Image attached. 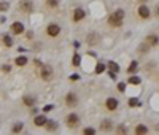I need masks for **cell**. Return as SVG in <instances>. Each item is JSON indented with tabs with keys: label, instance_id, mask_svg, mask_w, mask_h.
Masks as SVG:
<instances>
[{
	"label": "cell",
	"instance_id": "obj_16",
	"mask_svg": "<svg viewBox=\"0 0 159 135\" xmlns=\"http://www.w3.org/2000/svg\"><path fill=\"white\" fill-rule=\"evenodd\" d=\"M3 45H5L6 48H11V46H13V38L10 35H5L3 37Z\"/></svg>",
	"mask_w": 159,
	"mask_h": 135
},
{
	"label": "cell",
	"instance_id": "obj_8",
	"mask_svg": "<svg viewBox=\"0 0 159 135\" xmlns=\"http://www.w3.org/2000/svg\"><path fill=\"white\" fill-rule=\"evenodd\" d=\"M11 32H13L14 35H21V33L24 32V24H22V22H13V26H11Z\"/></svg>",
	"mask_w": 159,
	"mask_h": 135
},
{
	"label": "cell",
	"instance_id": "obj_1",
	"mask_svg": "<svg viewBox=\"0 0 159 135\" xmlns=\"http://www.w3.org/2000/svg\"><path fill=\"white\" fill-rule=\"evenodd\" d=\"M123 19H124V11L123 10H116L113 14L108 16V24L111 27H121L123 26Z\"/></svg>",
	"mask_w": 159,
	"mask_h": 135
},
{
	"label": "cell",
	"instance_id": "obj_6",
	"mask_svg": "<svg viewBox=\"0 0 159 135\" xmlns=\"http://www.w3.org/2000/svg\"><path fill=\"white\" fill-rule=\"evenodd\" d=\"M138 16H140L142 19H148L150 16H151V11H150V8L148 6H145V5H140L138 6Z\"/></svg>",
	"mask_w": 159,
	"mask_h": 135
},
{
	"label": "cell",
	"instance_id": "obj_10",
	"mask_svg": "<svg viewBox=\"0 0 159 135\" xmlns=\"http://www.w3.org/2000/svg\"><path fill=\"white\" fill-rule=\"evenodd\" d=\"M84 16H86V13H84V10H81V8H76L75 11H73V21H75V22L84 19Z\"/></svg>",
	"mask_w": 159,
	"mask_h": 135
},
{
	"label": "cell",
	"instance_id": "obj_14",
	"mask_svg": "<svg viewBox=\"0 0 159 135\" xmlns=\"http://www.w3.org/2000/svg\"><path fill=\"white\" fill-rule=\"evenodd\" d=\"M14 64H16L18 67H24V65L27 64V57H26V56H19V57H16V59H14Z\"/></svg>",
	"mask_w": 159,
	"mask_h": 135
},
{
	"label": "cell",
	"instance_id": "obj_25",
	"mask_svg": "<svg viewBox=\"0 0 159 135\" xmlns=\"http://www.w3.org/2000/svg\"><path fill=\"white\" fill-rule=\"evenodd\" d=\"M46 3H48V6H51V8H56V6L59 5V0H46Z\"/></svg>",
	"mask_w": 159,
	"mask_h": 135
},
{
	"label": "cell",
	"instance_id": "obj_3",
	"mask_svg": "<svg viewBox=\"0 0 159 135\" xmlns=\"http://www.w3.org/2000/svg\"><path fill=\"white\" fill-rule=\"evenodd\" d=\"M78 122H80V118L76 113H70L67 116V119H65V124H67L68 129H75V127L78 126Z\"/></svg>",
	"mask_w": 159,
	"mask_h": 135
},
{
	"label": "cell",
	"instance_id": "obj_18",
	"mask_svg": "<svg viewBox=\"0 0 159 135\" xmlns=\"http://www.w3.org/2000/svg\"><path fill=\"white\" fill-rule=\"evenodd\" d=\"M22 127H24V126H22V122H18V124H14L13 127H11V132H13V134H19L22 130Z\"/></svg>",
	"mask_w": 159,
	"mask_h": 135
},
{
	"label": "cell",
	"instance_id": "obj_20",
	"mask_svg": "<svg viewBox=\"0 0 159 135\" xmlns=\"http://www.w3.org/2000/svg\"><path fill=\"white\" fill-rule=\"evenodd\" d=\"M146 41H148L150 46H156V45H158V37H156V35H150Z\"/></svg>",
	"mask_w": 159,
	"mask_h": 135
},
{
	"label": "cell",
	"instance_id": "obj_28",
	"mask_svg": "<svg viewBox=\"0 0 159 135\" xmlns=\"http://www.w3.org/2000/svg\"><path fill=\"white\" fill-rule=\"evenodd\" d=\"M116 132H118V134H126V132H127L126 126H118V129H116Z\"/></svg>",
	"mask_w": 159,
	"mask_h": 135
},
{
	"label": "cell",
	"instance_id": "obj_13",
	"mask_svg": "<svg viewBox=\"0 0 159 135\" xmlns=\"http://www.w3.org/2000/svg\"><path fill=\"white\" fill-rule=\"evenodd\" d=\"M45 126H46V130H48V132H54V130L57 129V124H56V122H54V121H48V119H46Z\"/></svg>",
	"mask_w": 159,
	"mask_h": 135
},
{
	"label": "cell",
	"instance_id": "obj_33",
	"mask_svg": "<svg viewBox=\"0 0 159 135\" xmlns=\"http://www.w3.org/2000/svg\"><path fill=\"white\" fill-rule=\"evenodd\" d=\"M108 76H110L111 80H116V73H115V72H111V70H110V73H108Z\"/></svg>",
	"mask_w": 159,
	"mask_h": 135
},
{
	"label": "cell",
	"instance_id": "obj_32",
	"mask_svg": "<svg viewBox=\"0 0 159 135\" xmlns=\"http://www.w3.org/2000/svg\"><path fill=\"white\" fill-rule=\"evenodd\" d=\"M53 110V105H46L45 108H43V111H45V113H48V111H51Z\"/></svg>",
	"mask_w": 159,
	"mask_h": 135
},
{
	"label": "cell",
	"instance_id": "obj_34",
	"mask_svg": "<svg viewBox=\"0 0 159 135\" xmlns=\"http://www.w3.org/2000/svg\"><path fill=\"white\" fill-rule=\"evenodd\" d=\"M3 72H10V65H5V67H3Z\"/></svg>",
	"mask_w": 159,
	"mask_h": 135
},
{
	"label": "cell",
	"instance_id": "obj_15",
	"mask_svg": "<svg viewBox=\"0 0 159 135\" xmlns=\"http://www.w3.org/2000/svg\"><path fill=\"white\" fill-rule=\"evenodd\" d=\"M35 102H37V99L34 97V95H26V97H24V103L27 107H32Z\"/></svg>",
	"mask_w": 159,
	"mask_h": 135
},
{
	"label": "cell",
	"instance_id": "obj_2",
	"mask_svg": "<svg viewBox=\"0 0 159 135\" xmlns=\"http://www.w3.org/2000/svg\"><path fill=\"white\" fill-rule=\"evenodd\" d=\"M40 67H41V72H40L41 80L49 81V80L53 78V68H51V65H43V64H41Z\"/></svg>",
	"mask_w": 159,
	"mask_h": 135
},
{
	"label": "cell",
	"instance_id": "obj_19",
	"mask_svg": "<svg viewBox=\"0 0 159 135\" xmlns=\"http://www.w3.org/2000/svg\"><path fill=\"white\" fill-rule=\"evenodd\" d=\"M137 68H138V62H135V60H134V62H130V65L127 67V73H134Z\"/></svg>",
	"mask_w": 159,
	"mask_h": 135
},
{
	"label": "cell",
	"instance_id": "obj_17",
	"mask_svg": "<svg viewBox=\"0 0 159 135\" xmlns=\"http://www.w3.org/2000/svg\"><path fill=\"white\" fill-rule=\"evenodd\" d=\"M80 64H81V56H80V54H75L73 59H72V65H73V67H78Z\"/></svg>",
	"mask_w": 159,
	"mask_h": 135
},
{
	"label": "cell",
	"instance_id": "obj_27",
	"mask_svg": "<svg viewBox=\"0 0 159 135\" xmlns=\"http://www.w3.org/2000/svg\"><path fill=\"white\" fill-rule=\"evenodd\" d=\"M129 105H130V107H138V105H140V102H138V99L132 97V99L129 100Z\"/></svg>",
	"mask_w": 159,
	"mask_h": 135
},
{
	"label": "cell",
	"instance_id": "obj_35",
	"mask_svg": "<svg viewBox=\"0 0 159 135\" xmlns=\"http://www.w3.org/2000/svg\"><path fill=\"white\" fill-rule=\"evenodd\" d=\"M142 2H145V0H142Z\"/></svg>",
	"mask_w": 159,
	"mask_h": 135
},
{
	"label": "cell",
	"instance_id": "obj_26",
	"mask_svg": "<svg viewBox=\"0 0 159 135\" xmlns=\"http://www.w3.org/2000/svg\"><path fill=\"white\" fill-rule=\"evenodd\" d=\"M10 8V3L8 2H0V11H6Z\"/></svg>",
	"mask_w": 159,
	"mask_h": 135
},
{
	"label": "cell",
	"instance_id": "obj_11",
	"mask_svg": "<svg viewBox=\"0 0 159 135\" xmlns=\"http://www.w3.org/2000/svg\"><path fill=\"white\" fill-rule=\"evenodd\" d=\"M45 122H46V116H45V114H38V116L34 118V124L38 126V127L45 126Z\"/></svg>",
	"mask_w": 159,
	"mask_h": 135
},
{
	"label": "cell",
	"instance_id": "obj_5",
	"mask_svg": "<svg viewBox=\"0 0 159 135\" xmlns=\"http://www.w3.org/2000/svg\"><path fill=\"white\" fill-rule=\"evenodd\" d=\"M46 33H48L51 38H54V37H57L61 33V27L57 24H49L48 27H46Z\"/></svg>",
	"mask_w": 159,
	"mask_h": 135
},
{
	"label": "cell",
	"instance_id": "obj_9",
	"mask_svg": "<svg viewBox=\"0 0 159 135\" xmlns=\"http://www.w3.org/2000/svg\"><path fill=\"white\" fill-rule=\"evenodd\" d=\"M21 8L26 11V13H32L34 11V3L32 0H22L21 2Z\"/></svg>",
	"mask_w": 159,
	"mask_h": 135
},
{
	"label": "cell",
	"instance_id": "obj_7",
	"mask_svg": "<svg viewBox=\"0 0 159 135\" xmlns=\"http://www.w3.org/2000/svg\"><path fill=\"white\" fill-rule=\"evenodd\" d=\"M118 100L116 99H113V97H108L107 100H105V107H107V110H110V111H115L116 108H118Z\"/></svg>",
	"mask_w": 159,
	"mask_h": 135
},
{
	"label": "cell",
	"instance_id": "obj_24",
	"mask_svg": "<svg viewBox=\"0 0 159 135\" xmlns=\"http://www.w3.org/2000/svg\"><path fill=\"white\" fill-rule=\"evenodd\" d=\"M108 67H110V70H111V72H115V73H118V72H119V65L116 64V62H108Z\"/></svg>",
	"mask_w": 159,
	"mask_h": 135
},
{
	"label": "cell",
	"instance_id": "obj_22",
	"mask_svg": "<svg viewBox=\"0 0 159 135\" xmlns=\"http://www.w3.org/2000/svg\"><path fill=\"white\" fill-rule=\"evenodd\" d=\"M146 132H148V129H146V126H143V124H138L137 129H135V134H146Z\"/></svg>",
	"mask_w": 159,
	"mask_h": 135
},
{
	"label": "cell",
	"instance_id": "obj_29",
	"mask_svg": "<svg viewBox=\"0 0 159 135\" xmlns=\"http://www.w3.org/2000/svg\"><path fill=\"white\" fill-rule=\"evenodd\" d=\"M118 91H119V92H124V91H126V83H119V84H118Z\"/></svg>",
	"mask_w": 159,
	"mask_h": 135
},
{
	"label": "cell",
	"instance_id": "obj_12",
	"mask_svg": "<svg viewBox=\"0 0 159 135\" xmlns=\"http://www.w3.org/2000/svg\"><path fill=\"white\" fill-rule=\"evenodd\" d=\"M111 127H113V124H111V121H108V119H105V121L100 122V129H102L103 132H110Z\"/></svg>",
	"mask_w": 159,
	"mask_h": 135
},
{
	"label": "cell",
	"instance_id": "obj_30",
	"mask_svg": "<svg viewBox=\"0 0 159 135\" xmlns=\"http://www.w3.org/2000/svg\"><path fill=\"white\" fill-rule=\"evenodd\" d=\"M83 134H86V135H88V134H91V135H92V134H96V129L89 127V129H84V130H83Z\"/></svg>",
	"mask_w": 159,
	"mask_h": 135
},
{
	"label": "cell",
	"instance_id": "obj_4",
	"mask_svg": "<svg viewBox=\"0 0 159 135\" xmlns=\"http://www.w3.org/2000/svg\"><path fill=\"white\" fill-rule=\"evenodd\" d=\"M76 103H78V95L75 94V92H68L67 95H65V105L67 107H76Z\"/></svg>",
	"mask_w": 159,
	"mask_h": 135
},
{
	"label": "cell",
	"instance_id": "obj_23",
	"mask_svg": "<svg viewBox=\"0 0 159 135\" xmlns=\"http://www.w3.org/2000/svg\"><path fill=\"white\" fill-rule=\"evenodd\" d=\"M140 76H130L129 80H127V83L129 84H140Z\"/></svg>",
	"mask_w": 159,
	"mask_h": 135
},
{
	"label": "cell",
	"instance_id": "obj_31",
	"mask_svg": "<svg viewBox=\"0 0 159 135\" xmlns=\"http://www.w3.org/2000/svg\"><path fill=\"white\" fill-rule=\"evenodd\" d=\"M78 80H80L78 73H73V75H70V81H78Z\"/></svg>",
	"mask_w": 159,
	"mask_h": 135
},
{
	"label": "cell",
	"instance_id": "obj_21",
	"mask_svg": "<svg viewBox=\"0 0 159 135\" xmlns=\"http://www.w3.org/2000/svg\"><path fill=\"white\" fill-rule=\"evenodd\" d=\"M103 72H105V64L99 62L97 65H96V73H97V75H100V73H103Z\"/></svg>",
	"mask_w": 159,
	"mask_h": 135
}]
</instances>
